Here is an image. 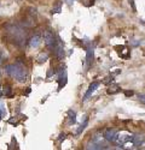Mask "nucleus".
<instances>
[{
  "mask_svg": "<svg viewBox=\"0 0 145 150\" xmlns=\"http://www.w3.org/2000/svg\"><path fill=\"white\" fill-rule=\"evenodd\" d=\"M128 3H129V5L132 6L133 12H136V11H137V7H136V4H134V0H128Z\"/></svg>",
  "mask_w": 145,
  "mask_h": 150,
  "instance_id": "aec40b11",
  "label": "nucleus"
},
{
  "mask_svg": "<svg viewBox=\"0 0 145 150\" xmlns=\"http://www.w3.org/2000/svg\"><path fill=\"white\" fill-rule=\"evenodd\" d=\"M58 83H59L58 90H60V89H62L63 86L65 85V83H67V71H65V70H64V71H60L59 77H58Z\"/></svg>",
  "mask_w": 145,
  "mask_h": 150,
  "instance_id": "0eeeda50",
  "label": "nucleus"
},
{
  "mask_svg": "<svg viewBox=\"0 0 145 150\" xmlns=\"http://www.w3.org/2000/svg\"><path fill=\"white\" fill-rule=\"evenodd\" d=\"M86 52H87V54H86V61H87V65L90 66L92 64L93 57H94V47H93V45L90 46L88 48H86Z\"/></svg>",
  "mask_w": 145,
  "mask_h": 150,
  "instance_id": "423d86ee",
  "label": "nucleus"
},
{
  "mask_svg": "<svg viewBox=\"0 0 145 150\" xmlns=\"http://www.w3.org/2000/svg\"><path fill=\"white\" fill-rule=\"evenodd\" d=\"M94 3H95V0H81V4H82L83 6H86V7L93 6Z\"/></svg>",
  "mask_w": 145,
  "mask_h": 150,
  "instance_id": "f3484780",
  "label": "nucleus"
},
{
  "mask_svg": "<svg viewBox=\"0 0 145 150\" xmlns=\"http://www.w3.org/2000/svg\"><path fill=\"white\" fill-rule=\"evenodd\" d=\"M62 11V3L58 1L56 6L52 7V11H51V13H59V12Z\"/></svg>",
  "mask_w": 145,
  "mask_h": 150,
  "instance_id": "2eb2a0df",
  "label": "nucleus"
},
{
  "mask_svg": "<svg viewBox=\"0 0 145 150\" xmlns=\"http://www.w3.org/2000/svg\"><path fill=\"white\" fill-rule=\"evenodd\" d=\"M104 138L108 141V142H116L117 138H118V132L115 130V129H108L104 133Z\"/></svg>",
  "mask_w": 145,
  "mask_h": 150,
  "instance_id": "f03ea898",
  "label": "nucleus"
},
{
  "mask_svg": "<svg viewBox=\"0 0 145 150\" xmlns=\"http://www.w3.org/2000/svg\"><path fill=\"white\" fill-rule=\"evenodd\" d=\"M87 124H88V117L86 115L85 117V120H83V122H81V125H80V127L78 129V131H76V133L78 134H80L85 129H86V126H87Z\"/></svg>",
  "mask_w": 145,
  "mask_h": 150,
  "instance_id": "f8f14e48",
  "label": "nucleus"
},
{
  "mask_svg": "<svg viewBox=\"0 0 145 150\" xmlns=\"http://www.w3.org/2000/svg\"><path fill=\"white\" fill-rule=\"evenodd\" d=\"M0 76H1V71H0Z\"/></svg>",
  "mask_w": 145,
  "mask_h": 150,
  "instance_id": "c85d7f7f",
  "label": "nucleus"
},
{
  "mask_svg": "<svg viewBox=\"0 0 145 150\" xmlns=\"http://www.w3.org/2000/svg\"><path fill=\"white\" fill-rule=\"evenodd\" d=\"M145 141V136L144 134H134L132 136V143L134 144V146H140Z\"/></svg>",
  "mask_w": 145,
  "mask_h": 150,
  "instance_id": "39448f33",
  "label": "nucleus"
},
{
  "mask_svg": "<svg viewBox=\"0 0 145 150\" xmlns=\"http://www.w3.org/2000/svg\"><path fill=\"white\" fill-rule=\"evenodd\" d=\"M55 54L58 57V59H62V58L64 57V49H63V46H62V45L56 46V48H55Z\"/></svg>",
  "mask_w": 145,
  "mask_h": 150,
  "instance_id": "9b49d317",
  "label": "nucleus"
},
{
  "mask_svg": "<svg viewBox=\"0 0 145 150\" xmlns=\"http://www.w3.org/2000/svg\"><path fill=\"white\" fill-rule=\"evenodd\" d=\"M3 93H4V95H5V96H7V97H11V95H12V91H11V86H10V85H5L4 88H3Z\"/></svg>",
  "mask_w": 145,
  "mask_h": 150,
  "instance_id": "dca6fc26",
  "label": "nucleus"
},
{
  "mask_svg": "<svg viewBox=\"0 0 145 150\" xmlns=\"http://www.w3.org/2000/svg\"><path fill=\"white\" fill-rule=\"evenodd\" d=\"M65 3H67V4L69 5V6H70V5L72 4V3H74V0H65Z\"/></svg>",
  "mask_w": 145,
  "mask_h": 150,
  "instance_id": "393cba45",
  "label": "nucleus"
},
{
  "mask_svg": "<svg viewBox=\"0 0 145 150\" xmlns=\"http://www.w3.org/2000/svg\"><path fill=\"white\" fill-rule=\"evenodd\" d=\"M113 150H125L123 148H121V146H114Z\"/></svg>",
  "mask_w": 145,
  "mask_h": 150,
  "instance_id": "b1692460",
  "label": "nucleus"
},
{
  "mask_svg": "<svg viewBox=\"0 0 145 150\" xmlns=\"http://www.w3.org/2000/svg\"><path fill=\"white\" fill-rule=\"evenodd\" d=\"M5 71H6V73L9 74L10 77L15 78L19 83L26 82L27 76H28V72L26 70V66H24L23 64H19V62H17V64H14V65L6 66Z\"/></svg>",
  "mask_w": 145,
  "mask_h": 150,
  "instance_id": "f257e3e1",
  "label": "nucleus"
},
{
  "mask_svg": "<svg viewBox=\"0 0 145 150\" xmlns=\"http://www.w3.org/2000/svg\"><path fill=\"white\" fill-rule=\"evenodd\" d=\"M75 121H76V113L74 110H69L68 112V124L69 125H72V124H75Z\"/></svg>",
  "mask_w": 145,
  "mask_h": 150,
  "instance_id": "9d476101",
  "label": "nucleus"
},
{
  "mask_svg": "<svg viewBox=\"0 0 145 150\" xmlns=\"http://www.w3.org/2000/svg\"><path fill=\"white\" fill-rule=\"evenodd\" d=\"M44 41H45L46 46H48V47L53 46L55 45V41H56L53 33H51L50 30H45L44 31Z\"/></svg>",
  "mask_w": 145,
  "mask_h": 150,
  "instance_id": "7ed1b4c3",
  "label": "nucleus"
},
{
  "mask_svg": "<svg viewBox=\"0 0 145 150\" xmlns=\"http://www.w3.org/2000/svg\"><path fill=\"white\" fill-rule=\"evenodd\" d=\"M120 91H121V88L117 84H110L109 85V88H108V90H106V93L109 95H115V94H117Z\"/></svg>",
  "mask_w": 145,
  "mask_h": 150,
  "instance_id": "1a4fd4ad",
  "label": "nucleus"
},
{
  "mask_svg": "<svg viewBox=\"0 0 145 150\" xmlns=\"http://www.w3.org/2000/svg\"><path fill=\"white\" fill-rule=\"evenodd\" d=\"M86 150H102V148H100V145H99L98 143L92 142V143H90V144L87 145Z\"/></svg>",
  "mask_w": 145,
  "mask_h": 150,
  "instance_id": "4468645a",
  "label": "nucleus"
},
{
  "mask_svg": "<svg viewBox=\"0 0 145 150\" xmlns=\"http://www.w3.org/2000/svg\"><path fill=\"white\" fill-rule=\"evenodd\" d=\"M113 79H114V76H108L106 78L103 79V83H104V84H109V83L113 82Z\"/></svg>",
  "mask_w": 145,
  "mask_h": 150,
  "instance_id": "a211bd4d",
  "label": "nucleus"
},
{
  "mask_svg": "<svg viewBox=\"0 0 145 150\" xmlns=\"http://www.w3.org/2000/svg\"><path fill=\"white\" fill-rule=\"evenodd\" d=\"M4 115H6V113H4V112H3L1 109H0V120H1V118H3Z\"/></svg>",
  "mask_w": 145,
  "mask_h": 150,
  "instance_id": "5701e85b",
  "label": "nucleus"
},
{
  "mask_svg": "<svg viewBox=\"0 0 145 150\" xmlns=\"http://www.w3.org/2000/svg\"><path fill=\"white\" fill-rule=\"evenodd\" d=\"M138 98L140 100V102H143V103L145 105V95H139V96H138Z\"/></svg>",
  "mask_w": 145,
  "mask_h": 150,
  "instance_id": "412c9836",
  "label": "nucleus"
},
{
  "mask_svg": "<svg viewBox=\"0 0 145 150\" xmlns=\"http://www.w3.org/2000/svg\"><path fill=\"white\" fill-rule=\"evenodd\" d=\"M65 139V133L63 132V133H60V136H59V141H64Z\"/></svg>",
  "mask_w": 145,
  "mask_h": 150,
  "instance_id": "4be33fe9",
  "label": "nucleus"
},
{
  "mask_svg": "<svg viewBox=\"0 0 145 150\" xmlns=\"http://www.w3.org/2000/svg\"><path fill=\"white\" fill-rule=\"evenodd\" d=\"M47 54L46 53H40L39 55H38V58H36V61L39 62V64H44V62H46L47 61Z\"/></svg>",
  "mask_w": 145,
  "mask_h": 150,
  "instance_id": "ddd939ff",
  "label": "nucleus"
},
{
  "mask_svg": "<svg viewBox=\"0 0 145 150\" xmlns=\"http://www.w3.org/2000/svg\"><path fill=\"white\" fill-rule=\"evenodd\" d=\"M123 94H125V96L131 97V96L134 95V91H133V90H125V91H123Z\"/></svg>",
  "mask_w": 145,
  "mask_h": 150,
  "instance_id": "6ab92c4d",
  "label": "nucleus"
},
{
  "mask_svg": "<svg viewBox=\"0 0 145 150\" xmlns=\"http://www.w3.org/2000/svg\"><path fill=\"white\" fill-rule=\"evenodd\" d=\"M100 85V82H98V81H94V82H92L91 84H90V88H88V90L86 91V94H85V97H83V100H87L88 97H91V95L98 89V86Z\"/></svg>",
  "mask_w": 145,
  "mask_h": 150,
  "instance_id": "20e7f679",
  "label": "nucleus"
},
{
  "mask_svg": "<svg viewBox=\"0 0 145 150\" xmlns=\"http://www.w3.org/2000/svg\"><path fill=\"white\" fill-rule=\"evenodd\" d=\"M132 45L133 46H138V41H132Z\"/></svg>",
  "mask_w": 145,
  "mask_h": 150,
  "instance_id": "a878e982",
  "label": "nucleus"
},
{
  "mask_svg": "<svg viewBox=\"0 0 145 150\" xmlns=\"http://www.w3.org/2000/svg\"><path fill=\"white\" fill-rule=\"evenodd\" d=\"M4 95V93H3V90H1V86H0V97H1Z\"/></svg>",
  "mask_w": 145,
  "mask_h": 150,
  "instance_id": "bb28decb",
  "label": "nucleus"
},
{
  "mask_svg": "<svg viewBox=\"0 0 145 150\" xmlns=\"http://www.w3.org/2000/svg\"><path fill=\"white\" fill-rule=\"evenodd\" d=\"M42 39H41V36L40 35H34L32 39H30V42H29V46L32 48H35V47H38L40 43H41Z\"/></svg>",
  "mask_w": 145,
  "mask_h": 150,
  "instance_id": "6e6552de",
  "label": "nucleus"
},
{
  "mask_svg": "<svg viewBox=\"0 0 145 150\" xmlns=\"http://www.w3.org/2000/svg\"><path fill=\"white\" fill-rule=\"evenodd\" d=\"M1 61H3V58H1V55H0V64H1Z\"/></svg>",
  "mask_w": 145,
  "mask_h": 150,
  "instance_id": "cd10ccee",
  "label": "nucleus"
}]
</instances>
